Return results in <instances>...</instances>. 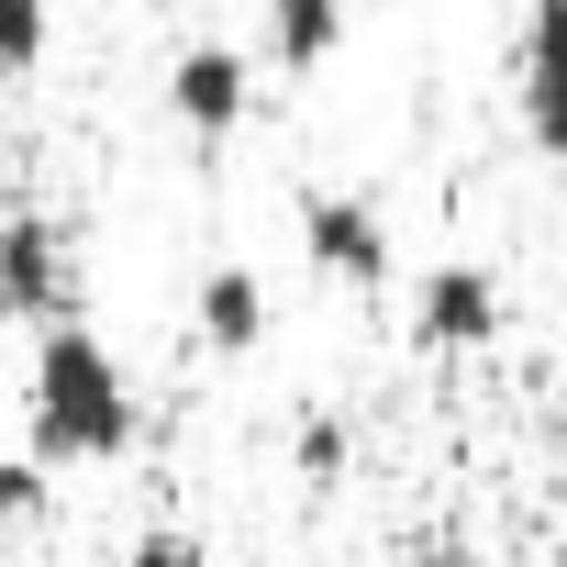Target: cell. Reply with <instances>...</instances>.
<instances>
[{
  "label": "cell",
  "mask_w": 567,
  "mask_h": 567,
  "mask_svg": "<svg viewBox=\"0 0 567 567\" xmlns=\"http://www.w3.org/2000/svg\"><path fill=\"white\" fill-rule=\"evenodd\" d=\"M23 445L45 467H101L134 445V379L90 323L34 334V379H23Z\"/></svg>",
  "instance_id": "obj_1"
},
{
  "label": "cell",
  "mask_w": 567,
  "mask_h": 567,
  "mask_svg": "<svg viewBox=\"0 0 567 567\" xmlns=\"http://www.w3.org/2000/svg\"><path fill=\"white\" fill-rule=\"evenodd\" d=\"M301 256L323 278H346V290H379V278H390V223L357 189H312L301 200Z\"/></svg>",
  "instance_id": "obj_3"
},
{
  "label": "cell",
  "mask_w": 567,
  "mask_h": 567,
  "mask_svg": "<svg viewBox=\"0 0 567 567\" xmlns=\"http://www.w3.org/2000/svg\"><path fill=\"white\" fill-rule=\"evenodd\" d=\"M45 56V0H0V79H23Z\"/></svg>",
  "instance_id": "obj_9"
},
{
  "label": "cell",
  "mask_w": 567,
  "mask_h": 567,
  "mask_svg": "<svg viewBox=\"0 0 567 567\" xmlns=\"http://www.w3.org/2000/svg\"><path fill=\"white\" fill-rule=\"evenodd\" d=\"M123 567H200V545H189V534H134Z\"/></svg>",
  "instance_id": "obj_12"
},
{
  "label": "cell",
  "mask_w": 567,
  "mask_h": 567,
  "mask_svg": "<svg viewBox=\"0 0 567 567\" xmlns=\"http://www.w3.org/2000/svg\"><path fill=\"white\" fill-rule=\"evenodd\" d=\"M412 567H478V556H467V545H423Z\"/></svg>",
  "instance_id": "obj_13"
},
{
  "label": "cell",
  "mask_w": 567,
  "mask_h": 567,
  "mask_svg": "<svg viewBox=\"0 0 567 567\" xmlns=\"http://www.w3.org/2000/svg\"><path fill=\"white\" fill-rule=\"evenodd\" d=\"M412 334L423 346H445V357H467V346H489L501 334V278L489 267H423V301H412Z\"/></svg>",
  "instance_id": "obj_5"
},
{
  "label": "cell",
  "mask_w": 567,
  "mask_h": 567,
  "mask_svg": "<svg viewBox=\"0 0 567 567\" xmlns=\"http://www.w3.org/2000/svg\"><path fill=\"white\" fill-rule=\"evenodd\" d=\"M267 34H278V68H323L346 45V0H267Z\"/></svg>",
  "instance_id": "obj_8"
},
{
  "label": "cell",
  "mask_w": 567,
  "mask_h": 567,
  "mask_svg": "<svg viewBox=\"0 0 567 567\" xmlns=\"http://www.w3.org/2000/svg\"><path fill=\"white\" fill-rule=\"evenodd\" d=\"M290 456H301V478H346V456H357V434H346V423H334V412H312V423H301V445H290Z\"/></svg>",
  "instance_id": "obj_10"
},
{
  "label": "cell",
  "mask_w": 567,
  "mask_h": 567,
  "mask_svg": "<svg viewBox=\"0 0 567 567\" xmlns=\"http://www.w3.org/2000/svg\"><path fill=\"white\" fill-rule=\"evenodd\" d=\"M189 323H200L212 357H245V346L267 334V290H256V267H212V278H200V301H189Z\"/></svg>",
  "instance_id": "obj_7"
},
{
  "label": "cell",
  "mask_w": 567,
  "mask_h": 567,
  "mask_svg": "<svg viewBox=\"0 0 567 567\" xmlns=\"http://www.w3.org/2000/svg\"><path fill=\"white\" fill-rule=\"evenodd\" d=\"M0 312L34 323V334L79 323V245H68L56 212H12L0 223Z\"/></svg>",
  "instance_id": "obj_2"
},
{
  "label": "cell",
  "mask_w": 567,
  "mask_h": 567,
  "mask_svg": "<svg viewBox=\"0 0 567 567\" xmlns=\"http://www.w3.org/2000/svg\"><path fill=\"white\" fill-rule=\"evenodd\" d=\"M45 512V456H23V467H0V534H23Z\"/></svg>",
  "instance_id": "obj_11"
},
{
  "label": "cell",
  "mask_w": 567,
  "mask_h": 567,
  "mask_svg": "<svg viewBox=\"0 0 567 567\" xmlns=\"http://www.w3.org/2000/svg\"><path fill=\"white\" fill-rule=\"evenodd\" d=\"M523 134L567 167V0H523Z\"/></svg>",
  "instance_id": "obj_4"
},
{
  "label": "cell",
  "mask_w": 567,
  "mask_h": 567,
  "mask_svg": "<svg viewBox=\"0 0 567 567\" xmlns=\"http://www.w3.org/2000/svg\"><path fill=\"white\" fill-rule=\"evenodd\" d=\"M245 101H256V79H245L234 45H178V68H167V112H178L200 145H223V134L245 123Z\"/></svg>",
  "instance_id": "obj_6"
}]
</instances>
